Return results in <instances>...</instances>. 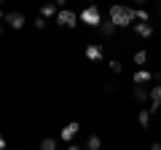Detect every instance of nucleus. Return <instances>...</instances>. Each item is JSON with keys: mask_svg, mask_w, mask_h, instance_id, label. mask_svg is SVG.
<instances>
[{"mask_svg": "<svg viewBox=\"0 0 161 150\" xmlns=\"http://www.w3.org/2000/svg\"><path fill=\"white\" fill-rule=\"evenodd\" d=\"M110 22H113L118 29L134 24L137 22V19H134V8H129V6H110Z\"/></svg>", "mask_w": 161, "mask_h": 150, "instance_id": "nucleus-1", "label": "nucleus"}, {"mask_svg": "<svg viewBox=\"0 0 161 150\" xmlns=\"http://www.w3.org/2000/svg\"><path fill=\"white\" fill-rule=\"evenodd\" d=\"M80 22L99 29L102 27V11H99V6H86L83 11H80Z\"/></svg>", "mask_w": 161, "mask_h": 150, "instance_id": "nucleus-2", "label": "nucleus"}, {"mask_svg": "<svg viewBox=\"0 0 161 150\" xmlns=\"http://www.w3.org/2000/svg\"><path fill=\"white\" fill-rule=\"evenodd\" d=\"M78 22H80V16H78V13H73L70 8H62V11L57 13V24H59V27H70V29H73Z\"/></svg>", "mask_w": 161, "mask_h": 150, "instance_id": "nucleus-3", "label": "nucleus"}, {"mask_svg": "<svg viewBox=\"0 0 161 150\" xmlns=\"http://www.w3.org/2000/svg\"><path fill=\"white\" fill-rule=\"evenodd\" d=\"M6 24L14 27V29H22L24 24H27V19H24V13H19V11H8L6 13Z\"/></svg>", "mask_w": 161, "mask_h": 150, "instance_id": "nucleus-4", "label": "nucleus"}, {"mask_svg": "<svg viewBox=\"0 0 161 150\" xmlns=\"http://www.w3.org/2000/svg\"><path fill=\"white\" fill-rule=\"evenodd\" d=\"M78 131H80V123H78V121H70L67 126H64L62 131H59V137H62L64 142L70 145V142H73V139H75V134H78Z\"/></svg>", "mask_w": 161, "mask_h": 150, "instance_id": "nucleus-5", "label": "nucleus"}, {"mask_svg": "<svg viewBox=\"0 0 161 150\" xmlns=\"http://www.w3.org/2000/svg\"><path fill=\"white\" fill-rule=\"evenodd\" d=\"M150 81H153V72H150V70H145V67L134 70V75H132L134 86H145V83H150Z\"/></svg>", "mask_w": 161, "mask_h": 150, "instance_id": "nucleus-6", "label": "nucleus"}, {"mask_svg": "<svg viewBox=\"0 0 161 150\" xmlns=\"http://www.w3.org/2000/svg\"><path fill=\"white\" fill-rule=\"evenodd\" d=\"M134 35L142 38V40L153 38V24H150V22H134Z\"/></svg>", "mask_w": 161, "mask_h": 150, "instance_id": "nucleus-7", "label": "nucleus"}, {"mask_svg": "<svg viewBox=\"0 0 161 150\" xmlns=\"http://www.w3.org/2000/svg\"><path fill=\"white\" fill-rule=\"evenodd\" d=\"M83 54H86V59H89V62H99V59L105 56V48L99 46V43H89Z\"/></svg>", "mask_w": 161, "mask_h": 150, "instance_id": "nucleus-8", "label": "nucleus"}, {"mask_svg": "<svg viewBox=\"0 0 161 150\" xmlns=\"http://www.w3.org/2000/svg\"><path fill=\"white\" fill-rule=\"evenodd\" d=\"M150 115H156V113H158L161 110V86H153L150 88Z\"/></svg>", "mask_w": 161, "mask_h": 150, "instance_id": "nucleus-9", "label": "nucleus"}, {"mask_svg": "<svg viewBox=\"0 0 161 150\" xmlns=\"http://www.w3.org/2000/svg\"><path fill=\"white\" fill-rule=\"evenodd\" d=\"M132 97H134V102L145 104V102H148V99H150V91H148V88H145V86H134V88H132Z\"/></svg>", "mask_w": 161, "mask_h": 150, "instance_id": "nucleus-10", "label": "nucleus"}, {"mask_svg": "<svg viewBox=\"0 0 161 150\" xmlns=\"http://www.w3.org/2000/svg\"><path fill=\"white\" fill-rule=\"evenodd\" d=\"M57 13H59V8L54 6V3H46V6L40 8V16L43 19H57Z\"/></svg>", "mask_w": 161, "mask_h": 150, "instance_id": "nucleus-11", "label": "nucleus"}, {"mask_svg": "<svg viewBox=\"0 0 161 150\" xmlns=\"http://www.w3.org/2000/svg\"><path fill=\"white\" fill-rule=\"evenodd\" d=\"M99 32H102V38H113V35L118 32V27H115V24H113V22L108 19V22H102V27H99Z\"/></svg>", "mask_w": 161, "mask_h": 150, "instance_id": "nucleus-12", "label": "nucleus"}, {"mask_svg": "<svg viewBox=\"0 0 161 150\" xmlns=\"http://www.w3.org/2000/svg\"><path fill=\"white\" fill-rule=\"evenodd\" d=\"M86 147L89 150H102V139H99V134H89V137H86Z\"/></svg>", "mask_w": 161, "mask_h": 150, "instance_id": "nucleus-13", "label": "nucleus"}, {"mask_svg": "<svg viewBox=\"0 0 161 150\" xmlns=\"http://www.w3.org/2000/svg\"><path fill=\"white\" fill-rule=\"evenodd\" d=\"M137 123H140L142 129H148V126H150V110H148V107L137 113Z\"/></svg>", "mask_w": 161, "mask_h": 150, "instance_id": "nucleus-14", "label": "nucleus"}, {"mask_svg": "<svg viewBox=\"0 0 161 150\" xmlns=\"http://www.w3.org/2000/svg\"><path fill=\"white\" fill-rule=\"evenodd\" d=\"M40 150H57V139L46 137V139H43V142H40Z\"/></svg>", "mask_w": 161, "mask_h": 150, "instance_id": "nucleus-15", "label": "nucleus"}, {"mask_svg": "<svg viewBox=\"0 0 161 150\" xmlns=\"http://www.w3.org/2000/svg\"><path fill=\"white\" fill-rule=\"evenodd\" d=\"M134 19H137V22H148L150 13H148V11H142V8H134Z\"/></svg>", "mask_w": 161, "mask_h": 150, "instance_id": "nucleus-16", "label": "nucleus"}, {"mask_svg": "<svg viewBox=\"0 0 161 150\" xmlns=\"http://www.w3.org/2000/svg\"><path fill=\"white\" fill-rule=\"evenodd\" d=\"M108 67H110V70H113V72H115V75H118V72H121V70H124V64H121V62H118V59H110V62H108Z\"/></svg>", "mask_w": 161, "mask_h": 150, "instance_id": "nucleus-17", "label": "nucleus"}, {"mask_svg": "<svg viewBox=\"0 0 161 150\" xmlns=\"http://www.w3.org/2000/svg\"><path fill=\"white\" fill-rule=\"evenodd\" d=\"M148 62V51H137L134 54V64H145Z\"/></svg>", "mask_w": 161, "mask_h": 150, "instance_id": "nucleus-18", "label": "nucleus"}, {"mask_svg": "<svg viewBox=\"0 0 161 150\" xmlns=\"http://www.w3.org/2000/svg\"><path fill=\"white\" fill-rule=\"evenodd\" d=\"M32 24H35V29H46V19H43V16H38Z\"/></svg>", "mask_w": 161, "mask_h": 150, "instance_id": "nucleus-19", "label": "nucleus"}, {"mask_svg": "<svg viewBox=\"0 0 161 150\" xmlns=\"http://www.w3.org/2000/svg\"><path fill=\"white\" fill-rule=\"evenodd\" d=\"M102 91H105V94H110V91H115V83H110V81H108V83H102Z\"/></svg>", "mask_w": 161, "mask_h": 150, "instance_id": "nucleus-20", "label": "nucleus"}, {"mask_svg": "<svg viewBox=\"0 0 161 150\" xmlns=\"http://www.w3.org/2000/svg\"><path fill=\"white\" fill-rule=\"evenodd\" d=\"M67 150H83V147H80V145H75V142H70V145H67Z\"/></svg>", "mask_w": 161, "mask_h": 150, "instance_id": "nucleus-21", "label": "nucleus"}, {"mask_svg": "<svg viewBox=\"0 0 161 150\" xmlns=\"http://www.w3.org/2000/svg\"><path fill=\"white\" fill-rule=\"evenodd\" d=\"M153 83H161V72H153Z\"/></svg>", "mask_w": 161, "mask_h": 150, "instance_id": "nucleus-22", "label": "nucleus"}, {"mask_svg": "<svg viewBox=\"0 0 161 150\" xmlns=\"http://www.w3.org/2000/svg\"><path fill=\"white\" fill-rule=\"evenodd\" d=\"M0 150H8V147H6V139H3V134H0Z\"/></svg>", "mask_w": 161, "mask_h": 150, "instance_id": "nucleus-23", "label": "nucleus"}, {"mask_svg": "<svg viewBox=\"0 0 161 150\" xmlns=\"http://www.w3.org/2000/svg\"><path fill=\"white\" fill-rule=\"evenodd\" d=\"M150 150H161V142H153V145H150Z\"/></svg>", "mask_w": 161, "mask_h": 150, "instance_id": "nucleus-24", "label": "nucleus"}, {"mask_svg": "<svg viewBox=\"0 0 161 150\" xmlns=\"http://www.w3.org/2000/svg\"><path fill=\"white\" fill-rule=\"evenodd\" d=\"M0 35H3V24H0Z\"/></svg>", "mask_w": 161, "mask_h": 150, "instance_id": "nucleus-25", "label": "nucleus"}]
</instances>
